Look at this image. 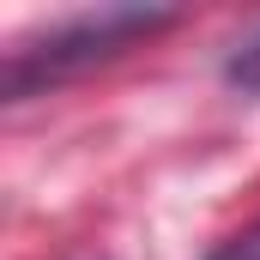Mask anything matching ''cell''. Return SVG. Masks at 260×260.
Masks as SVG:
<instances>
[{
  "instance_id": "obj_1",
  "label": "cell",
  "mask_w": 260,
  "mask_h": 260,
  "mask_svg": "<svg viewBox=\"0 0 260 260\" xmlns=\"http://www.w3.org/2000/svg\"><path fill=\"white\" fill-rule=\"evenodd\" d=\"M164 24H176L170 6H103V12H79V18H67L55 30L18 43L6 55L0 91L18 103V97H30L43 85H61V79H73V73H85V67H97V61H115L121 49L157 37Z\"/></svg>"
},
{
  "instance_id": "obj_3",
  "label": "cell",
  "mask_w": 260,
  "mask_h": 260,
  "mask_svg": "<svg viewBox=\"0 0 260 260\" xmlns=\"http://www.w3.org/2000/svg\"><path fill=\"white\" fill-rule=\"evenodd\" d=\"M212 260H260V224H254V230H242V236H230Z\"/></svg>"
},
{
  "instance_id": "obj_2",
  "label": "cell",
  "mask_w": 260,
  "mask_h": 260,
  "mask_svg": "<svg viewBox=\"0 0 260 260\" xmlns=\"http://www.w3.org/2000/svg\"><path fill=\"white\" fill-rule=\"evenodd\" d=\"M224 79H230L236 91H260V37H248V43H236V49H230Z\"/></svg>"
}]
</instances>
